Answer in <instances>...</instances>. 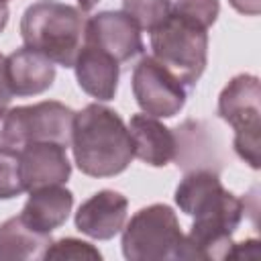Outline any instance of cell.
Returning <instances> with one entry per match:
<instances>
[{"mask_svg":"<svg viewBox=\"0 0 261 261\" xmlns=\"http://www.w3.org/2000/svg\"><path fill=\"white\" fill-rule=\"evenodd\" d=\"M128 135L133 141V155L151 167H163L175 157L173 128L149 114H133L128 120Z\"/></svg>","mask_w":261,"mask_h":261,"instance_id":"9a60e30c","label":"cell"},{"mask_svg":"<svg viewBox=\"0 0 261 261\" xmlns=\"http://www.w3.org/2000/svg\"><path fill=\"white\" fill-rule=\"evenodd\" d=\"M73 71L80 88L98 102H108L116 96L120 63L106 51L84 43L73 61Z\"/></svg>","mask_w":261,"mask_h":261,"instance_id":"4fadbf2b","label":"cell"},{"mask_svg":"<svg viewBox=\"0 0 261 261\" xmlns=\"http://www.w3.org/2000/svg\"><path fill=\"white\" fill-rule=\"evenodd\" d=\"M228 2L237 12L245 16H257L261 12V0H228Z\"/></svg>","mask_w":261,"mask_h":261,"instance_id":"603a6c76","label":"cell"},{"mask_svg":"<svg viewBox=\"0 0 261 261\" xmlns=\"http://www.w3.org/2000/svg\"><path fill=\"white\" fill-rule=\"evenodd\" d=\"M75 112L57 100L0 110V149L20 151L31 143L69 147Z\"/></svg>","mask_w":261,"mask_h":261,"instance_id":"3957f363","label":"cell"},{"mask_svg":"<svg viewBox=\"0 0 261 261\" xmlns=\"http://www.w3.org/2000/svg\"><path fill=\"white\" fill-rule=\"evenodd\" d=\"M24 192L20 169H18V153L0 149V200H12Z\"/></svg>","mask_w":261,"mask_h":261,"instance_id":"44dd1931","label":"cell"},{"mask_svg":"<svg viewBox=\"0 0 261 261\" xmlns=\"http://www.w3.org/2000/svg\"><path fill=\"white\" fill-rule=\"evenodd\" d=\"M10 100H12V92L6 80V57L0 53V110L8 108Z\"/></svg>","mask_w":261,"mask_h":261,"instance_id":"7402d4cb","label":"cell"},{"mask_svg":"<svg viewBox=\"0 0 261 261\" xmlns=\"http://www.w3.org/2000/svg\"><path fill=\"white\" fill-rule=\"evenodd\" d=\"M218 116L234 128V153L251 167L259 169L261 147V86L253 73L234 75L218 96Z\"/></svg>","mask_w":261,"mask_h":261,"instance_id":"8992f818","label":"cell"},{"mask_svg":"<svg viewBox=\"0 0 261 261\" xmlns=\"http://www.w3.org/2000/svg\"><path fill=\"white\" fill-rule=\"evenodd\" d=\"M0 2H8V0H0Z\"/></svg>","mask_w":261,"mask_h":261,"instance_id":"484cf974","label":"cell"},{"mask_svg":"<svg viewBox=\"0 0 261 261\" xmlns=\"http://www.w3.org/2000/svg\"><path fill=\"white\" fill-rule=\"evenodd\" d=\"M122 255L128 261L175 259L184 241L179 220L171 206L149 204L137 210L122 226Z\"/></svg>","mask_w":261,"mask_h":261,"instance_id":"52a82bcc","label":"cell"},{"mask_svg":"<svg viewBox=\"0 0 261 261\" xmlns=\"http://www.w3.org/2000/svg\"><path fill=\"white\" fill-rule=\"evenodd\" d=\"M84 10L59 0H37L20 18V37L24 47L43 53L63 67H73L84 45Z\"/></svg>","mask_w":261,"mask_h":261,"instance_id":"7a4b0ae2","label":"cell"},{"mask_svg":"<svg viewBox=\"0 0 261 261\" xmlns=\"http://www.w3.org/2000/svg\"><path fill=\"white\" fill-rule=\"evenodd\" d=\"M77 169L90 177H112L133 161V141L120 114L92 102L73 116L71 143Z\"/></svg>","mask_w":261,"mask_h":261,"instance_id":"6da1fadb","label":"cell"},{"mask_svg":"<svg viewBox=\"0 0 261 261\" xmlns=\"http://www.w3.org/2000/svg\"><path fill=\"white\" fill-rule=\"evenodd\" d=\"M6 80L12 96H37L55 82V65L43 53L20 47L6 57Z\"/></svg>","mask_w":261,"mask_h":261,"instance_id":"5bb4252c","label":"cell"},{"mask_svg":"<svg viewBox=\"0 0 261 261\" xmlns=\"http://www.w3.org/2000/svg\"><path fill=\"white\" fill-rule=\"evenodd\" d=\"M171 12L192 22H198L204 29H210L218 18L220 2L218 0H173Z\"/></svg>","mask_w":261,"mask_h":261,"instance_id":"ffe728a7","label":"cell"},{"mask_svg":"<svg viewBox=\"0 0 261 261\" xmlns=\"http://www.w3.org/2000/svg\"><path fill=\"white\" fill-rule=\"evenodd\" d=\"M84 43L106 51L118 63L130 61L145 51L141 29L122 10H102L86 18Z\"/></svg>","mask_w":261,"mask_h":261,"instance_id":"9c48e42d","label":"cell"},{"mask_svg":"<svg viewBox=\"0 0 261 261\" xmlns=\"http://www.w3.org/2000/svg\"><path fill=\"white\" fill-rule=\"evenodd\" d=\"M139 108L155 118H171L186 106L188 88L153 55L141 57L130 77Z\"/></svg>","mask_w":261,"mask_h":261,"instance_id":"ba28073f","label":"cell"},{"mask_svg":"<svg viewBox=\"0 0 261 261\" xmlns=\"http://www.w3.org/2000/svg\"><path fill=\"white\" fill-rule=\"evenodd\" d=\"M43 259L45 261H100L102 253L88 241L63 237L59 241H51Z\"/></svg>","mask_w":261,"mask_h":261,"instance_id":"d6986e66","label":"cell"},{"mask_svg":"<svg viewBox=\"0 0 261 261\" xmlns=\"http://www.w3.org/2000/svg\"><path fill=\"white\" fill-rule=\"evenodd\" d=\"M8 16H10L8 2H0V33L6 29V24H8Z\"/></svg>","mask_w":261,"mask_h":261,"instance_id":"cb8c5ba5","label":"cell"},{"mask_svg":"<svg viewBox=\"0 0 261 261\" xmlns=\"http://www.w3.org/2000/svg\"><path fill=\"white\" fill-rule=\"evenodd\" d=\"M173 0H122V12H126L141 31L151 33L171 14Z\"/></svg>","mask_w":261,"mask_h":261,"instance_id":"ac0fdd59","label":"cell"},{"mask_svg":"<svg viewBox=\"0 0 261 261\" xmlns=\"http://www.w3.org/2000/svg\"><path fill=\"white\" fill-rule=\"evenodd\" d=\"M173 200L184 214L194 218V222L218 226L232 234L247 212L245 200L222 186L220 173L206 169L188 171L177 184Z\"/></svg>","mask_w":261,"mask_h":261,"instance_id":"5b68a950","label":"cell"},{"mask_svg":"<svg viewBox=\"0 0 261 261\" xmlns=\"http://www.w3.org/2000/svg\"><path fill=\"white\" fill-rule=\"evenodd\" d=\"M73 208V194L63 186H45L29 192V198L20 210V218L33 230L51 234L65 224Z\"/></svg>","mask_w":261,"mask_h":261,"instance_id":"2e32d148","label":"cell"},{"mask_svg":"<svg viewBox=\"0 0 261 261\" xmlns=\"http://www.w3.org/2000/svg\"><path fill=\"white\" fill-rule=\"evenodd\" d=\"M128 212V200L116 190H100L84 200L75 212V228L94 239V241H108L116 237Z\"/></svg>","mask_w":261,"mask_h":261,"instance_id":"8fae6325","label":"cell"},{"mask_svg":"<svg viewBox=\"0 0 261 261\" xmlns=\"http://www.w3.org/2000/svg\"><path fill=\"white\" fill-rule=\"evenodd\" d=\"M175 135V165L188 173V171H214L220 173L224 165L222 155V141L214 126H208L204 120L188 118L177 128H173Z\"/></svg>","mask_w":261,"mask_h":261,"instance_id":"30bf717a","label":"cell"},{"mask_svg":"<svg viewBox=\"0 0 261 261\" xmlns=\"http://www.w3.org/2000/svg\"><path fill=\"white\" fill-rule=\"evenodd\" d=\"M98 2H100V0H77V8L86 12V10H92Z\"/></svg>","mask_w":261,"mask_h":261,"instance_id":"d4e9b609","label":"cell"},{"mask_svg":"<svg viewBox=\"0 0 261 261\" xmlns=\"http://www.w3.org/2000/svg\"><path fill=\"white\" fill-rule=\"evenodd\" d=\"M18 169L24 192L45 186H63L71 175L65 147L57 143H31L18 151Z\"/></svg>","mask_w":261,"mask_h":261,"instance_id":"7c38bea8","label":"cell"},{"mask_svg":"<svg viewBox=\"0 0 261 261\" xmlns=\"http://www.w3.org/2000/svg\"><path fill=\"white\" fill-rule=\"evenodd\" d=\"M153 57L186 88L196 86L208 63V29L184 16L169 14L151 31Z\"/></svg>","mask_w":261,"mask_h":261,"instance_id":"277c9868","label":"cell"},{"mask_svg":"<svg viewBox=\"0 0 261 261\" xmlns=\"http://www.w3.org/2000/svg\"><path fill=\"white\" fill-rule=\"evenodd\" d=\"M51 234L33 230L20 216H12L0 224V261H29L43 259Z\"/></svg>","mask_w":261,"mask_h":261,"instance_id":"e0dca14e","label":"cell"}]
</instances>
